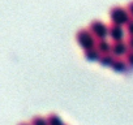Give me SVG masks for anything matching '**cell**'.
<instances>
[{
  "instance_id": "52a82bcc",
  "label": "cell",
  "mask_w": 133,
  "mask_h": 125,
  "mask_svg": "<svg viewBox=\"0 0 133 125\" xmlns=\"http://www.w3.org/2000/svg\"><path fill=\"white\" fill-rule=\"evenodd\" d=\"M111 46L112 44L107 39H98L95 48L101 52V55H104V53H111Z\"/></svg>"
},
{
  "instance_id": "4fadbf2b",
  "label": "cell",
  "mask_w": 133,
  "mask_h": 125,
  "mask_svg": "<svg viewBox=\"0 0 133 125\" xmlns=\"http://www.w3.org/2000/svg\"><path fill=\"white\" fill-rule=\"evenodd\" d=\"M125 30H127V33L129 35H133V18H130L129 22L125 25Z\"/></svg>"
},
{
  "instance_id": "30bf717a",
  "label": "cell",
  "mask_w": 133,
  "mask_h": 125,
  "mask_svg": "<svg viewBox=\"0 0 133 125\" xmlns=\"http://www.w3.org/2000/svg\"><path fill=\"white\" fill-rule=\"evenodd\" d=\"M47 122H48V125H64V122L61 121V119L57 115H55V113H51L47 117Z\"/></svg>"
},
{
  "instance_id": "3957f363",
  "label": "cell",
  "mask_w": 133,
  "mask_h": 125,
  "mask_svg": "<svg viewBox=\"0 0 133 125\" xmlns=\"http://www.w3.org/2000/svg\"><path fill=\"white\" fill-rule=\"evenodd\" d=\"M88 29H89V30L91 31V34L97 38V40H98V39H106V37L108 35V26H107L106 24H103L102 21H99V20L91 21Z\"/></svg>"
},
{
  "instance_id": "8fae6325",
  "label": "cell",
  "mask_w": 133,
  "mask_h": 125,
  "mask_svg": "<svg viewBox=\"0 0 133 125\" xmlns=\"http://www.w3.org/2000/svg\"><path fill=\"white\" fill-rule=\"evenodd\" d=\"M30 125H48V122H47V119H44L42 116H35L31 119Z\"/></svg>"
},
{
  "instance_id": "e0dca14e",
  "label": "cell",
  "mask_w": 133,
  "mask_h": 125,
  "mask_svg": "<svg viewBox=\"0 0 133 125\" xmlns=\"http://www.w3.org/2000/svg\"><path fill=\"white\" fill-rule=\"evenodd\" d=\"M64 125H65V124H64Z\"/></svg>"
},
{
  "instance_id": "8992f818",
  "label": "cell",
  "mask_w": 133,
  "mask_h": 125,
  "mask_svg": "<svg viewBox=\"0 0 133 125\" xmlns=\"http://www.w3.org/2000/svg\"><path fill=\"white\" fill-rule=\"evenodd\" d=\"M128 68V64H127V61L125 59H121V57H115V61L112 63V65H111V69L116 73H123L125 72Z\"/></svg>"
},
{
  "instance_id": "9c48e42d",
  "label": "cell",
  "mask_w": 133,
  "mask_h": 125,
  "mask_svg": "<svg viewBox=\"0 0 133 125\" xmlns=\"http://www.w3.org/2000/svg\"><path fill=\"white\" fill-rule=\"evenodd\" d=\"M115 61V56L112 53H104V55H101V59H99V64L102 67H110L112 65V63Z\"/></svg>"
},
{
  "instance_id": "6da1fadb",
  "label": "cell",
  "mask_w": 133,
  "mask_h": 125,
  "mask_svg": "<svg viewBox=\"0 0 133 125\" xmlns=\"http://www.w3.org/2000/svg\"><path fill=\"white\" fill-rule=\"evenodd\" d=\"M132 17L129 16L128 11H127V7H120V5H116V7H112L110 9V20H111V24H116V25H121V26H125L129 20Z\"/></svg>"
},
{
  "instance_id": "2e32d148",
  "label": "cell",
  "mask_w": 133,
  "mask_h": 125,
  "mask_svg": "<svg viewBox=\"0 0 133 125\" xmlns=\"http://www.w3.org/2000/svg\"><path fill=\"white\" fill-rule=\"evenodd\" d=\"M18 125H30V124H26V122H21V124H18Z\"/></svg>"
},
{
  "instance_id": "5bb4252c",
  "label": "cell",
  "mask_w": 133,
  "mask_h": 125,
  "mask_svg": "<svg viewBox=\"0 0 133 125\" xmlns=\"http://www.w3.org/2000/svg\"><path fill=\"white\" fill-rule=\"evenodd\" d=\"M125 42H127L129 50H133V35H128V38H127Z\"/></svg>"
},
{
  "instance_id": "7a4b0ae2",
  "label": "cell",
  "mask_w": 133,
  "mask_h": 125,
  "mask_svg": "<svg viewBox=\"0 0 133 125\" xmlns=\"http://www.w3.org/2000/svg\"><path fill=\"white\" fill-rule=\"evenodd\" d=\"M76 40L78 43V46L85 51V50H90L93 47H95L97 44V38L91 34V31L89 29H81L77 31L76 34Z\"/></svg>"
},
{
  "instance_id": "277c9868",
  "label": "cell",
  "mask_w": 133,
  "mask_h": 125,
  "mask_svg": "<svg viewBox=\"0 0 133 125\" xmlns=\"http://www.w3.org/2000/svg\"><path fill=\"white\" fill-rule=\"evenodd\" d=\"M108 37L114 40V42H120L124 40L125 37V30L121 25H116V24H111L108 26Z\"/></svg>"
},
{
  "instance_id": "9a60e30c",
  "label": "cell",
  "mask_w": 133,
  "mask_h": 125,
  "mask_svg": "<svg viewBox=\"0 0 133 125\" xmlns=\"http://www.w3.org/2000/svg\"><path fill=\"white\" fill-rule=\"evenodd\" d=\"M127 11H128V13H129V16L133 18V2H130L128 5H127Z\"/></svg>"
},
{
  "instance_id": "7c38bea8",
  "label": "cell",
  "mask_w": 133,
  "mask_h": 125,
  "mask_svg": "<svg viewBox=\"0 0 133 125\" xmlns=\"http://www.w3.org/2000/svg\"><path fill=\"white\" fill-rule=\"evenodd\" d=\"M124 57H125V61H127L128 67L133 68V50H129V51H128V53H127Z\"/></svg>"
},
{
  "instance_id": "ba28073f",
  "label": "cell",
  "mask_w": 133,
  "mask_h": 125,
  "mask_svg": "<svg viewBox=\"0 0 133 125\" xmlns=\"http://www.w3.org/2000/svg\"><path fill=\"white\" fill-rule=\"evenodd\" d=\"M84 56H85V59L89 60V61H99V59H101V52H99L95 47H93V48H90V50H85V51H84Z\"/></svg>"
},
{
  "instance_id": "5b68a950",
  "label": "cell",
  "mask_w": 133,
  "mask_h": 125,
  "mask_svg": "<svg viewBox=\"0 0 133 125\" xmlns=\"http://www.w3.org/2000/svg\"><path fill=\"white\" fill-rule=\"evenodd\" d=\"M128 51H129V47H128L127 42H124V40L114 42L111 46V53L115 57H123L128 53Z\"/></svg>"
}]
</instances>
